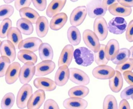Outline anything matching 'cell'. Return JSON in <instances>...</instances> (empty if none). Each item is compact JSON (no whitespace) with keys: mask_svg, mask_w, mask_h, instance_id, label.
<instances>
[{"mask_svg":"<svg viewBox=\"0 0 133 109\" xmlns=\"http://www.w3.org/2000/svg\"><path fill=\"white\" fill-rule=\"evenodd\" d=\"M74 57L78 65L83 66L91 65L95 60L92 51L85 47L76 49L74 52Z\"/></svg>","mask_w":133,"mask_h":109,"instance_id":"1","label":"cell"},{"mask_svg":"<svg viewBox=\"0 0 133 109\" xmlns=\"http://www.w3.org/2000/svg\"><path fill=\"white\" fill-rule=\"evenodd\" d=\"M32 88L28 83L24 84L21 87L17 95L16 103L19 109L27 107L29 100L32 94Z\"/></svg>","mask_w":133,"mask_h":109,"instance_id":"2","label":"cell"},{"mask_svg":"<svg viewBox=\"0 0 133 109\" xmlns=\"http://www.w3.org/2000/svg\"><path fill=\"white\" fill-rule=\"evenodd\" d=\"M88 14L91 18L103 17L108 10L103 6L102 0H91L86 5Z\"/></svg>","mask_w":133,"mask_h":109,"instance_id":"3","label":"cell"},{"mask_svg":"<svg viewBox=\"0 0 133 109\" xmlns=\"http://www.w3.org/2000/svg\"><path fill=\"white\" fill-rule=\"evenodd\" d=\"M82 37L85 45L94 53L99 50L101 44L98 38L94 31L90 29H85L83 32Z\"/></svg>","mask_w":133,"mask_h":109,"instance_id":"4","label":"cell"},{"mask_svg":"<svg viewBox=\"0 0 133 109\" xmlns=\"http://www.w3.org/2000/svg\"><path fill=\"white\" fill-rule=\"evenodd\" d=\"M108 29L110 32L114 35H121L127 30V23L121 17L113 18L108 23Z\"/></svg>","mask_w":133,"mask_h":109,"instance_id":"5","label":"cell"},{"mask_svg":"<svg viewBox=\"0 0 133 109\" xmlns=\"http://www.w3.org/2000/svg\"><path fill=\"white\" fill-rule=\"evenodd\" d=\"M94 32L98 36L99 41L106 39L108 34V25L105 19L103 17L96 18L93 24Z\"/></svg>","mask_w":133,"mask_h":109,"instance_id":"6","label":"cell"},{"mask_svg":"<svg viewBox=\"0 0 133 109\" xmlns=\"http://www.w3.org/2000/svg\"><path fill=\"white\" fill-rule=\"evenodd\" d=\"M36 66L32 62L24 63L21 67L19 74V79L21 83H28L35 75Z\"/></svg>","mask_w":133,"mask_h":109,"instance_id":"7","label":"cell"},{"mask_svg":"<svg viewBox=\"0 0 133 109\" xmlns=\"http://www.w3.org/2000/svg\"><path fill=\"white\" fill-rule=\"evenodd\" d=\"M70 80L75 84L87 86L90 82V78L87 73L81 70L76 68L70 69Z\"/></svg>","mask_w":133,"mask_h":109,"instance_id":"8","label":"cell"},{"mask_svg":"<svg viewBox=\"0 0 133 109\" xmlns=\"http://www.w3.org/2000/svg\"><path fill=\"white\" fill-rule=\"evenodd\" d=\"M88 14L87 7L80 6L75 8L71 12L70 18L71 24L74 26H79L84 21Z\"/></svg>","mask_w":133,"mask_h":109,"instance_id":"9","label":"cell"},{"mask_svg":"<svg viewBox=\"0 0 133 109\" xmlns=\"http://www.w3.org/2000/svg\"><path fill=\"white\" fill-rule=\"evenodd\" d=\"M93 76L100 80L109 79L115 75L116 71L112 67L107 65H98L92 71Z\"/></svg>","mask_w":133,"mask_h":109,"instance_id":"10","label":"cell"},{"mask_svg":"<svg viewBox=\"0 0 133 109\" xmlns=\"http://www.w3.org/2000/svg\"><path fill=\"white\" fill-rule=\"evenodd\" d=\"M45 91L38 89L32 94L31 96L27 107L28 109H38L42 106L45 99Z\"/></svg>","mask_w":133,"mask_h":109,"instance_id":"11","label":"cell"},{"mask_svg":"<svg viewBox=\"0 0 133 109\" xmlns=\"http://www.w3.org/2000/svg\"><path fill=\"white\" fill-rule=\"evenodd\" d=\"M56 68L55 63L50 60H43L36 66L35 76L43 77L51 73Z\"/></svg>","mask_w":133,"mask_h":109,"instance_id":"12","label":"cell"},{"mask_svg":"<svg viewBox=\"0 0 133 109\" xmlns=\"http://www.w3.org/2000/svg\"><path fill=\"white\" fill-rule=\"evenodd\" d=\"M21 64L18 62H14L9 66L5 75V81L9 85L14 84L19 78Z\"/></svg>","mask_w":133,"mask_h":109,"instance_id":"13","label":"cell"},{"mask_svg":"<svg viewBox=\"0 0 133 109\" xmlns=\"http://www.w3.org/2000/svg\"><path fill=\"white\" fill-rule=\"evenodd\" d=\"M16 49L14 45L8 39L4 40L1 43L0 52L1 55L9 58L11 62H14L16 59Z\"/></svg>","mask_w":133,"mask_h":109,"instance_id":"14","label":"cell"},{"mask_svg":"<svg viewBox=\"0 0 133 109\" xmlns=\"http://www.w3.org/2000/svg\"><path fill=\"white\" fill-rule=\"evenodd\" d=\"M43 43L41 39L37 37H30L22 40L18 45L20 50L26 49L35 52L39 49L40 45Z\"/></svg>","mask_w":133,"mask_h":109,"instance_id":"15","label":"cell"},{"mask_svg":"<svg viewBox=\"0 0 133 109\" xmlns=\"http://www.w3.org/2000/svg\"><path fill=\"white\" fill-rule=\"evenodd\" d=\"M34 86L38 89L45 91H52L55 90L57 85L55 81L46 77H38L33 81Z\"/></svg>","mask_w":133,"mask_h":109,"instance_id":"16","label":"cell"},{"mask_svg":"<svg viewBox=\"0 0 133 109\" xmlns=\"http://www.w3.org/2000/svg\"><path fill=\"white\" fill-rule=\"evenodd\" d=\"M74 48L72 45L65 46L62 49L58 60V66L66 65L69 66L74 57Z\"/></svg>","mask_w":133,"mask_h":109,"instance_id":"17","label":"cell"},{"mask_svg":"<svg viewBox=\"0 0 133 109\" xmlns=\"http://www.w3.org/2000/svg\"><path fill=\"white\" fill-rule=\"evenodd\" d=\"M70 70L66 65L59 66L55 74V82L57 86H64L70 79Z\"/></svg>","mask_w":133,"mask_h":109,"instance_id":"18","label":"cell"},{"mask_svg":"<svg viewBox=\"0 0 133 109\" xmlns=\"http://www.w3.org/2000/svg\"><path fill=\"white\" fill-rule=\"evenodd\" d=\"M63 106L66 109H86L88 106V103L82 98L70 97L63 101Z\"/></svg>","mask_w":133,"mask_h":109,"instance_id":"19","label":"cell"},{"mask_svg":"<svg viewBox=\"0 0 133 109\" xmlns=\"http://www.w3.org/2000/svg\"><path fill=\"white\" fill-rule=\"evenodd\" d=\"M119 49V45L117 40L115 39L110 40L105 46L107 58L109 61H112L116 58Z\"/></svg>","mask_w":133,"mask_h":109,"instance_id":"20","label":"cell"},{"mask_svg":"<svg viewBox=\"0 0 133 109\" xmlns=\"http://www.w3.org/2000/svg\"><path fill=\"white\" fill-rule=\"evenodd\" d=\"M68 21L66 14L64 12L58 13L52 18L49 24L52 30L58 31L63 27Z\"/></svg>","mask_w":133,"mask_h":109,"instance_id":"21","label":"cell"},{"mask_svg":"<svg viewBox=\"0 0 133 109\" xmlns=\"http://www.w3.org/2000/svg\"><path fill=\"white\" fill-rule=\"evenodd\" d=\"M66 0H52L48 5L46 10V14L49 18H52L60 13L66 4Z\"/></svg>","mask_w":133,"mask_h":109,"instance_id":"22","label":"cell"},{"mask_svg":"<svg viewBox=\"0 0 133 109\" xmlns=\"http://www.w3.org/2000/svg\"><path fill=\"white\" fill-rule=\"evenodd\" d=\"M108 11L111 14L117 17H127L132 12L131 8L124 7L118 2L110 5Z\"/></svg>","mask_w":133,"mask_h":109,"instance_id":"23","label":"cell"},{"mask_svg":"<svg viewBox=\"0 0 133 109\" xmlns=\"http://www.w3.org/2000/svg\"><path fill=\"white\" fill-rule=\"evenodd\" d=\"M123 85V79L120 72L116 70L115 75L109 79L110 88L114 93L120 92Z\"/></svg>","mask_w":133,"mask_h":109,"instance_id":"24","label":"cell"},{"mask_svg":"<svg viewBox=\"0 0 133 109\" xmlns=\"http://www.w3.org/2000/svg\"><path fill=\"white\" fill-rule=\"evenodd\" d=\"M36 34L38 37H45L48 33L49 23L48 19L45 16H40L36 23Z\"/></svg>","mask_w":133,"mask_h":109,"instance_id":"25","label":"cell"},{"mask_svg":"<svg viewBox=\"0 0 133 109\" xmlns=\"http://www.w3.org/2000/svg\"><path fill=\"white\" fill-rule=\"evenodd\" d=\"M19 14L21 18L29 20L33 24H36V21L40 17L39 14L35 10L29 7H25L21 9Z\"/></svg>","mask_w":133,"mask_h":109,"instance_id":"26","label":"cell"},{"mask_svg":"<svg viewBox=\"0 0 133 109\" xmlns=\"http://www.w3.org/2000/svg\"><path fill=\"white\" fill-rule=\"evenodd\" d=\"M39 54L42 61L52 60L54 57V51L52 46L46 43H43L39 48Z\"/></svg>","mask_w":133,"mask_h":109,"instance_id":"27","label":"cell"},{"mask_svg":"<svg viewBox=\"0 0 133 109\" xmlns=\"http://www.w3.org/2000/svg\"><path fill=\"white\" fill-rule=\"evenodd\" d=\"M18 59L24 63L28 62H32L35 63L38 60L37 55L34 52L26 49H22L18 53Z\"/></svg>","mask_w":133,"mask_h":109,"instance_id":"28","label":"cell"},{"mask_svg":"<svg viewBox=\"0 0 133 109\" xmlns=\"http://www.w3.org/2000/svg\"><path fill=\"white\" fill-rule=\"evenodd\" d=\"M7 37L8 39L14 45L16 49H18V45L23 40L22 33L17 27H12L8 31Z\"/></svg>","mask_w":133,"mask_h":109,"instance_id":"29","label":"cell"},{"mask_svg":"<svg viewBox=\"0 0 133 109\" xmlns=\"http://www.w3.org/2000/svg\"><path fill=\"white\" fill-rule=\"evenodd\" d=\"M32 23L26 19L21 18L17 22V27L22 34L25 35H30L34 31Z\"/></svg>","mask_w":133,"mask_h":109,"instance_id":"30","label":"cell"},{"mask_svg":"<svg viewBox=\"0 0 133 109\" xmlns=\"http://www.w3.org/2000/svg\"><path fill=\"white\" fill-rule=\"evenodd\" d=\"M68 41L72 45L77 46L80 44L81 40V35L80 31L76 26H70L67 31Z\"/></svg>","mask_w":133,"mask_h":109,"instance_id":"31","label":"cell"},{"mask_svg":"<svg viewBox=\"0 0 133 109\" xmlns=\"http://www.w3.org/2000/svg\"><path fill=\"white\" fill-rule=\"evenodd\" d=\"M89 93V89L85 86L79 85L71 88L68 92L70 97L84 98L87 96Z\"/></svg>","mask_w":133,"mask_h":109,"instance_id":"32","label":"cell"},{"mask_svg":"<svg viewBox=\"0 0 133 109\" xmlns=\"http://www.w3.org/2000/svg\"><path fill=\"white\" fill-rule=\"evenodd\" d=\"M130 56V49L127 48H122L119 49L118 54L114 60L112 61L114 64L119 65L127 61Z\"/></svg>","mask_w":133,"mask_h":109,"instance_id":"33","label":"cell"},{"mask_svg":"<svg viewBox=\"0 0 133 109\" xmlns=\"http://www.w3.org/2000/svg\"><path fill=\"white\" fill-rule=\"evenodd\" d=\"M105 46L103 44H101L100 49L97 52L95 53V62L98 65H107L109 62V60L107 58L105 53Z\"/></svg>","mask_w":133,"mask_h":109,"instance_id":"34","label":"cell"},{"mask_svg":"<svg viewBox=\"0 0 133 109\" xmlns=\"http://www.w3.org/2000/svg\"><path fill=\"white\" fill-rule=\"evenodd\" d=\"M15 102V96L12 93H9L5 94L1 103L2 109H11L14 106Z\"/></svg>","mask_w":133,"mask_h":109,"instance_id":"35","label":"cell"},{"mask_svg":"<svg viewBox=\"0 0 133 109\" xmlns=\"http://www.w3.org/2000/svg\"><path fill=\"white\" fill-rule=\"evenodd\" d=\"M14 12V9L12 5L4 4L0 6V21L9 18Z\"/></svg>","mask_w":133,"mask_h":109,"instance_id":"36","label":"cell"},{"mask_svg":"<svg viewBox=\"0 0 133 109\" xmlns=\"http://www.w3.org/2000/svg\"><path fill=\"white\" fill-rule=\"evenodd\" d=\"M103 108L104 109H118L117 101L114 96L111 94L106 96L103 100Z\"/></svg>","mask_w":133,"mask_h":109,"instance_id":"37","label":"cell"},{"mask_svg":"<svg viewBox=\"0 0 133 109\" xmlns=\"http://www.w3.org/2000/svg\"><path fill=\"white\" fill-rule=\"evenodd\" d=\"M12 21L10 19H6L2 21L0 25V37L1 38L7 37L8 31L12 27Z\"/></svg>","mask_w":133,"mask_h":109,"instance_id":"38","label":"cell"},{"mask_svg":"<svg viewBox=\"0 0 133 109\" xmlns=\"http://www.w3.org/2000/svg\"><path fill=\"white\" fill-rule=\"evenodd\" d=\"M10 60L7 56H2L0 57V77L5 76L8 69L11 65Z\"/></svg>","mask_w":133,"mask_h":109,"instance_id":"39","label":"cell"},{"mask_svg":"<svg viewBox=\"0 0 133 109\" xmlns=\"http://www.w3.org/2000/svg\"><path fill=\"white\" fill-rule=\"evenodd\" d=\"M116 70L119 71L121 73L125 71H132L133 70V59L129 58L127 61L122 64L117 65L116 66Z\"/></svg>","mask_w":133,"mask_h":109,"instance_id":"40","label":"cell"},{"mask_svg":"<svg viewBox=\"0 0 133 109\" xmlns=\"http://www.w3.org/2000/svg\"><path fill=\"white\" fill-rule=\"evenodd\" d=\"M133 95V85H130L122 90L121 93L120 97L122 99L129 100L131 99Z\"/></svg>","mask_w":133,"mask_h":109,"instance_id":"41","label":"cell"},{"mask_svg":"<svg viewBox=\"0 0 133 109\" xmlns=\"http://www.w3.org/2000/svg\"><path fill=\"white\" fill-rule=\"evenodd\" d=\"M32 2V0H16L15 2V6L17 11L25 7H29Z\"/></svg>","mask_w":133,"mask_h":109,"instance_id":"42","label":"cell"},{"mask_svg":"<svg viewBox=\"0 0 133 109\" xmlns=\"http://www.w3.org/2000/svg\"><path fill=\"white\" fill-rule=\"evenodd\" d=\"M32 2L33 5L38 11H43L46 8V0H32Z\"/></svg>","mask_w":133,"mask_h":109,"instance_id":"43","label":"cell"},{"mask_svg":"<svg viewBox=\"0 0 133 109\" xmlns=\"http://www.w3.org/2000/svg\"><path fill=\"white\" fill-rule=\"evenodd\" d=\"M125 36L126 39L128 41L133 42V19L128 25Z\"/></svg>","mask_w":133,"mask_h":109,"instance_id":"44","label":"cell"},{"mask_svg":"<svg viewBox=\"0 0 133 109\" xmlns=\"http://www.w3.org/2000/svg\"><path fill=\"white\" fill-rule=\"evenodd\" d=\"M43 108L45 109H59L57 103L52 99H49L45 101Z\"/></svg>","mask_w":133,"mask_h":109,"instance_id":"45","label":"cell"},{"mask_svg":"<svg viewBox=\"0 0 133 109\" xmlns=\"http://www.w3.org/2000/svg\"><path fill=\"white\" fill-rule=\"evenodd\" d=\"M124 79L129 85H133V72L127 71L123 73Z\"/></svg>","mask_w":133,"mask_h":109,"instance_id":"46","label":"cell"},{"mask_svg":"<svg viewBox=\"0 0 133 109\" xmlns=\"http://www.w3.org/2000/svg\"><path fill=\"white\" fill-rule=\"evenodd\" d=\"M117 2L127 7H133V0H117Z\"/></svg>","mask_w":133,"mask_h":109,"instance_id":"47","label":"cell"},{"mask_svg":"<svg viewBox=\"0 0 133 109\" xmlns=\"http://www.w3.org/2000/svg\"><path fill=\"white\" fill-rule=\"evenodd\" d=\"M118 108L120 109H130V106L127 100L126 99H123L119 104Z\"/></svg>","mask_w":133,"mask_h":109,"instance_id":"48","label":"cell"},{"mask_svg":"<svg viewBox=\"0 0 133 109\" xmlns=\"http://www.w3.org/2000/svg\"><path fill=\"white\" fill-rule=\"evenodd\" d=\"M117 0H103L102 4L103 7L107 10L110 5L117 3Z\"/></svg>","mask_w":133,"mask_h":109,"instance_id":"49","label":"cell"},{"mask_svg":"<svg viewBox=\"0 0 133 109\" xmlns=\"http://www.w3.org/2000/svg\"><path fill=\"white\" fill-rule=\"evenodd\" d=\"M130 58L133 59V46L130 48Z\"/></svg>","mask_w":133,"mask_h":109,"instance_id":"50","label":"cell"},{"mask_svg":"<svg viewBox=\"0 0 133 109\" xmlns=\"http://www.w3.org/2000/svg\"><path fill=\"white\" fill-rule=\"evenodd\" d=\"M15 1L16 0H3L4 2L6 4H10Z\"/></svg>","mask_w":133,"mask_h":109,"instance_id":"51","label":"cell"},{"mask_svg":"<svg viewBox=\"0 0 133 109\" xmlns=\"http://www.w3.org/2000/svg\"><path fill=\"white\" fill-rule=\"evenodd\" d=\"M72 2H76L78 0H70Z\"/></svg>","mask_w":133,"mask_h":109,"instance_id":"52","label":"cell"},{"mask_svg":"<svg viewBox=\"0 0 133 109\" xmlns=\"http://www.w3.org/2000/svg\"><path fill=\"white\" fill-rule=\"evenodd\" d=\"M131 99H132V100H133V95H132V96H131Z\"/></svg>","mask_w":133,"mask_h":109,"instance_id":"53","label":"cell"}]
</instances>
